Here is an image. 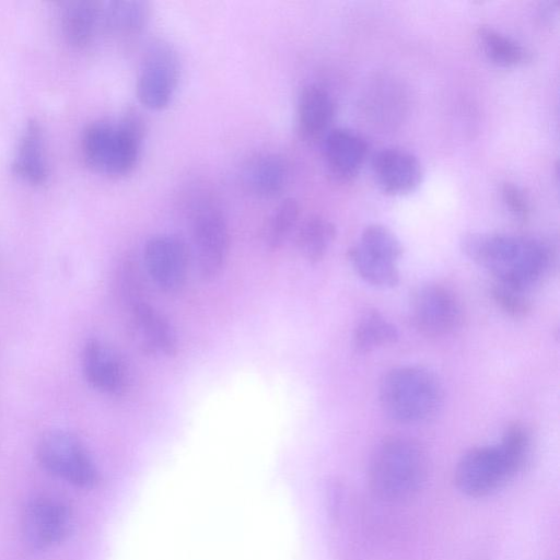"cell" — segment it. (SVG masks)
I'll use <instances>...</instances> for the list:
<instances>
[{
    "instance_id": "1",
    "label": "cell",
    "mask_w": 560,
    "mask_h": 560,
    "mask_svg": "<svg viewBox=\"0 0 560 560\" xmlns=\"http://www.w3.org/2000/svg\"><path fill=\"white\" fill-rule=\"evenodd\" d=\"M460 248L497 282L523 291L547 276L552 264L550 246L533 236L470 232L463 235Z\"/></svg>"
},
{
    "instance_id": "2",
    "label": "cell",
    "mask_w": 560,
    "mask_h": 560,
    "mask_svg": "<svg viewBox=\"0 0 560 560\" xmlns=\"http://www.w3.org/2000/svg\"><path fill=\"white\" fill-rule=\"evenodd\" d=\"M428 457L412 439L399 435L383 439L370 458L368 480L382 500L398 502L413 497L425 482Z\"/></svg>"
},
{
    "instance_id": "3",
    "label": "cell",
    "mask_w": 560,
    "mask_h": 560,
    "mask_svg": "<svg viewBox=\"0 0 560 560\" xmlns=\"http://www.w3.org/2000/svg\"><path fill=\"white\" fill-rule=\"evenodd\" d=\"M144 136V121L135 112L118 121L96 120L86 126L81 148L86 163L95 171L122 176L136 167Z\"/></svg>"
},
{
    "instance_id": "4",
    "label": "cell",
    "mask_w": 560,
    "mask_h": 560,
    "mask_svg": "<svg viewBox=\"0 0 560 560\" xmlns=\"http://www.w3.org/2000/svg\"><path fill=\"white\" fill-rule=\"evenodd\" d=\"M384 412L396 422L418 423L432 417L443 400L439 377L429 369L404 365L388 371L380 383Z\"/></svg>"
},
{
    "instance_id": "5",
    "label": "cell",
    "mask_w": 560,
    "mask_h": 560,
    "mask_svg": "<svg viewBox=\"0 0 560 560\" xmlns=\"http://www.w3.org/2000/svg\"><path fill=\"white\" fill-rule=\"evenodd\" d=\"M179 80V58L175 48L161 38L145 46L137 78L139 102L147 108L160 110L170 105Z\"/></svg>"
},
{
    "instance_id": "6",
    "label": "cell",
    "mask_w": 560,
    "mask_h": 560,
    "mask_svg": "<svg viewBox=\"0 0 560 560\" xmlns=\"http://www.w3.org/2000/svg\"><path fill=\"white\" fill-rule=\"evenodd\" d=\"M37 458L49 474L79 488H91L98 480L95 465L82 442L71 432L50 430L39 440Z\"/></svg>"
},
{
    "instance_id": "7",
    "label": "cell",
    "mask_w": 560,
    "mask_h": 560,
    "mask_svg": "<svg viewBox=\"0 0 560 560\" xmlns=\"http://www.w3.org/2000/svg\"><path fill=\"white\" fill-rule=\"evenodd\" d=\"M515 475L499 444L485 445L463 454L454 470V481L462 493L480 498L495 492Z\"/></svg>"
},
{
    "instance_id": "8",
    "label": "cell",
    "mask_w": 560,
    "mask_h": 560,
    "mask_svg": "<svg viewBox=\"0 0 560 560\" xmlns=\"http://www.w3.org/2000/svg\"><path fill=\"white\" fill-rule=\"evenodd\" d=\"M191 237L201 278H217L224 268L230 252L229 223L218 205L203 201L195 208Z\"/></svg>"
},
{
    "instance_id": "9",
    "label": "cell",
    "mask_w": 560,
    "mask_h": 560,
    "mask_svg": "<svg viewBox=\"0 0 560 560\" xmlns=\"http://www.w3.org/2000/svg\"><path fill=\"white\" fill-rule=\"evenodd\" d=\"M409 310L412 324L427 336L450 335L463 322L459 300L441 284L428 283L416 288L410 296Z\"/></svg>"
},
{
    "instance_id": "10",
    "label": "cell",
    "mask_w": 560,
    "mask_h": 560,
    "mask_svg": "<svg viewBox=\"0 0 560 560\" xmlns=\"http://www.w3.org/2000/svg\"><path fill=\"white\" fill-rule=\"evenodd\" d=\"M71 525V511L62 500L40 495L30 501L25 509L23 537L30 548L45 550L63 541Z\"/></svg>"
},
{
    "instance_id": "11",
    "label": "cell",
    "mask_w": 560,
    "mask_h": 560,
    "mask_svg": "<svg viewBox=\"0 0 560 560\" xmlns=\"http://www.w3.org/2000/svg\"><path fill=\"white\" fill-rule=\"evenodd\" d=\"M143 261L156 287L166 293H176L185 285L189 249L183 238L160 234L149 238L143 248Z\"/></svg>"
},
{
    "instance_id": "12",
    "label": "cell",
    "mask_w": 560,
    "mask_h": 560,
    "mask_svg": "<svg viewBox=\"0 0 560 560\" xmlns=\"http://www.w3.org/2000/svg\"><path fill=\"white\" fill-rule=\"evenodd\" d=\"M377 187L388 196L410 194L421 184L422 166L416 155L400 148H384L371 161Z\"/></svg>"
},
{
    "instance_id": "13",
    "label": "cell",
    "mask_w": 560,
    "mask_h": 560,
    "mask_svg": "<svg viewBox=\"0 0 560 560\" xmlns=\"http://www.w3.org/2000/svg\"><path fill=\"white\" fill-rule=\"evenodd\" d=\"M83 373L95 389L114 396L125 393L128 373L121 358L106 343L90 339L83 349Z\"/></svg>"
},
{
    "instance_id": "14",
    "label": "cell",
    "mask_w": 560,
    "mask_h": 560,
    "mask_svg": "<svg viewBox=\"0 0 560 560\" xmlns=\"http://www.w3.org/2000/svg\"><path fill=\"white\" fill-rule=\"evenodd\" d=\"M368 154V143L348 128L330 129L324 137L323 155L328 173L339 182H350L360 172Z\"/></svg>"
},
{
    "instance_id": "15",
    "label": "cell",
    "mask_w": 560,
    "mask_h": 560,
    "mask_svg": "<svg viewBox=\"0 0 560 560\" xmlns=\"http://www.w3.org/2000/svg\"><path fill=\"white\" fill-rule=\"evenodd\" d=\"M130 326L144 353L174 355L177 352V338L171 323L148 302L130 306Z\"/></svg>"
},
{
    "instance_id": "16",
    "label": "cell",
    "mask_w": 560,
    "mask_h": 560,
    "mask_svg": "<svg viewBox=\"0 0 560 560\" xmlns=\"http://www.w3.org/2000/svg\"><path fill=\"white\" fill-rule=\"evenodd\" d=\"M336 112L331 94L322 85L307 84L298 100V130L300 137L314 142L330 130Z\"/></svg>"
},
{
    "instance_id": "17",
    "label": "cell",
    "mask_w": 560,
    "mask_h": 560,
    "mask_svg": "<svg viewBox=\"0 0 560 560\" xmlns=\"http://www.w3.org/2000/svg\"><path fill=\"white\" fill-rule=\"evenodd\" d=\"M289 164L277 153H262L247 162L243 182L254 195L262 198L278 196L289 180Z\"/></svg>"
},
{
    "instance_id": "18",
    "label": "cell",
    "mask_w": 560,
    "mask_h": 560,
    "mask_svg": "<svg viewBox=\"0 0 560 560\" xmlns=\"http://www.w3.org/2000/svg\"><path fill=\"white\" fill-rule=\"evenodd\" d=\"M12 167L15 174L32 184H42L47 178L43 132L35 120L26 125L20 138Z\"/></svg>"
},
{
    "instance_id": "19",
    "label": "cell",
    "mask_w": 560,
    "mask_h": 560,
    "mask_svg": "<svg viewBox=\"0 0 560 560\" xmlns=\"http://www.w3.org/2000/svg\"><path fill=\"white\" fill-rule=\"evenodd\" d=\"M65 36L75 46L88 45L103 24V3L96 1L69 2L62 10Z\"/></svg>"
},
{
    "instance_id": "20",
    "label": "cell",
    "mask_w": 560,
    "mask_h": 560,
    "mask_svg": "<svg viewBox=\"0 0 560 560\" xmlns=\"http://www.w3.org/2000/svg\"><path fill=\"white\" fill-rule=\"evenodd\" d=\"M476 38L482 54L497 66L518 67L530 59V51L524 45L492 26H479Z\"/></svg>"
},
{
    "instance_id": "21",
    "label": "cell",
    "mask_w": 560,
    "mask_h": 560,
    "mask_svg": "<svg viewBox=\"0 0 560 560\" xmlns=\"http://www.w3.org/2000/svg\"><path fill=\"white\" fill-rule=\"evenodd\" d=\"M150 18V3L141 0H115L103 3V24L110 32L132 36L142 32Z\"/></svg>"
},
{
    "instance_id": "22",
    "label": "cell",
    "mask_w": 560,
    "mask_h": 560,
    "mask_svg": "<svg viewBox=\"0 0 560 560\" xmlns=\"http://www.w3.org/2000/svg\"><path fill=\"white\" fill-rule=\"evenodd\" d=\"M336 226L322 215H311L300 225L296 247L311 264L319 262L327 254L336 237Z\"/></svg>"
},
{
    "instance_id": "23",
    "label": "cell",
    "mask_w": 560,
    "mask_h": 560,
    "mask_svg": "<svg viewBox=\"0 0 560 560\" xmlns=\"http://www.w3.org/2000/svg\"><path fill=\"white\" fill-rule=\"evenodd\" d=\"M396 326L375 310L365 312L353 330V346L360 353L393 345L398 340Z\"/></svg>"
},
{
    "instance_id": "24",
    "label": "cell",
    "mask_w": 560,
    "mask_h": 560,
    "mask_svg": "<svg viewBox=\"0 0 560 560\" xmlns=\"http://www.w3.org/2000/svg\"><path fill=\"white\" fill-rule=\"evenodd\" d=\"M355 248L378 261L397 265L402 255V245L395 233L382 224H370L361 233Z\"/></svg>"
},
{
    "instance_id": "25",
    "label": "cell",
    "mask_w": 560,
    "mask_h": 560,
    "mask_svg": "<svg viewBox=\"0 0 560 560\" xmlns=\"http://www.w3.org/2000/svg\"><path fill=\"white\" fill-rule=\"evenodd\" d=\"M300 217L296 199H283L270 213L264 230V242L268 249L277 250L287 241Z\"/></svg>"
},
{
    "instance_id": "26",
    "label": "cell",
    "mask_w": 560,
    "mask_h": 560,
    "mask_svg": "<svg viewBox=\"0 0 560 560\" xmlns=\"http://www.w3.org/2000/svg\"><path fill=\"white\" fill-rule=\"evenodd\" d=\"M347 256L355 272L365 282L385 289L398 284L399 271L397 265L369 258L354 246L349 248Z\"/></svg>"
},
{
    "instance_id": "27",
    "label": "cell",
    "mask_w": 560,
    "mask_h": 560,
    "mask_svg": "<svg viewBox=\"0 0 560 560\" xmlns=\"http://www.w3.org/2000/svg\"><path fill=\"white\" fill-rule=\"evenodd\" d=\"M499 445L515 472H521L532 456L533 439L528 428L516 421L508 424Z\"/></svg>"
},
{
    "instance_id": "28",
    "label": "cell",
    "mask_w": 560,
    "mask_h": 560,
    "mask_svg": "<svg viewBox=\"0 0 560 560\" xmlns=\"http://www.w3.org/2000/svg\"><path fill=\"white\" fill-rule=\"evenodd\" d=\"M526 291L497 282L491 285L490 294L495 305L506 315L513 318H523L532 310Z\"/></svg>"
},
{
    "instance_id": "29",
    "label": "cell",
    "mask_w": 560,
    "mask_h": 560,
    "mask_svg": "<svg viewBox=\"0 0 560 560\" xmlns=\"http://www.w3.org/2000/svg\"><path fill=\"white\" fill-rule=\"evenodd\" d=\"M501 200L510 214L520 221L529 218L532 206L525 191L514 183L505 182L500 189Z\"/></svg>"
}]
</instances>
